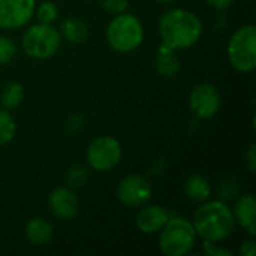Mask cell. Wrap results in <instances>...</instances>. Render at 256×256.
Segmentation results:
<instances>
[{
    "mask_svg": "<svg viewBox=\"0 0 256 256\" xmlns=\"http://www.w3.org/2000/svg\"><path fill=\"white\" fill-rule=\"evenodd\" d=\"M159 33L164 40L162 44L172 50H184L198 42L202 33V22L194 12L172 9L162 15Z\"/></svg>",
    "mask_w": 256,
    "mask_h": 256,
    "instance_id": "obj_1",
    "label": "cell"
},
{
    "mask_svg": "<svg viewBox=\"0 0 256 256\" xmlns=\"http://www.w3.org/2000/svg\"><path fill=\"white\" fill-rule=\"evenodd\" d=\"M192 225L201 238L216 243L231 236L236 219L232 210L224 201H206L196 210Z\"/></svg>",
    "mask_w": 256,
    "mask_h": 256,
    "instance_id": "obj_2",
    "label": "cell"
},
{
    "mask_svg": "<svg viewBox=\"0 0 256 256\" xmlns=\"http://www.w3.org/2000/svg\"><path fill=\"white\" fill-rule=\"evenodd\" d=\"M144 39L141 21L132 14H118L112 18L106 28V40L117 52L135 51Z\"/></svg>",
    "mask_w": 256,
    "mask_h": 256,
    "instance_id": "obj_3",
    "label": "cell"
},
{
    "mask_svg": "<svg viewBox=\"0 0 256 256\" xmlns=\"http://www.w3.org/2000/svg\"><path fill=\"white\" fill-rule=\"evenodd\" d=\"M159 248L166 256H183L189 254L196 243V231L194 225L178 216L168 219L160 230Z\"/></svg>",
    "mask_w": 256,
    "mask_h": 256,
    "instance_id": "obj_4",
    "label": "cell"
},
{
    "mask_svg": "<svg viewBox=\"0 0 256 256\" xmlns=\"http://www.w3.org/2000/svg\"><path fill=\"white\" fill-rule=\"evenodd\" d=\"M62 44V34L51 24H36L27 28L22 34V50L33 58L52 57Z\"/></svg>",
    "mask_w": 256,
    "mask_h": 256,
    "instance_id": "obj_5",
    "label": "cell"
},
{
    "mask_svg": "<svg viewBox=\"0 0 256 256\" xmlns=\"http://www.w3.org/2000/svg\"><path fill=\"white\" fill-rule=\"evenodd\" d=\"M228 58L240 72H252L256 68V28L248 24L240 27L228 44Z\"/></svg>",
    "mask_w": 256,
    "mask_h": 256,
    "instance_id": "obj_6",
    "label": "cell"
},
{
    "mask_svg": "<svg viewBox=\"0 0 256 256\" xmlns=\"http://www.w3.org/2000/svg\"><path fill=\"white\" fill-rule=\"evenodd\" d=\"M122 159V146L112 136H99L87 148L88 165L96 171H110Z\"/></svg>",
    "mask_w": 256,
    "mask_h": 256,
    "instance_id": "obj_7",
    "label": "cell"
},
{
    "mask_svg": "<svg viewBox=\"0 0 256 256\" xmlns=\"http://www.w3.org/2000/svg\"><path fill=\"white\" fill-rule=\"evenodd\" d=\"M117 196L126 207H142L152 198V186L142 176H128L117 186Z\"/></svg>",
    "mask_w": 256,
    "mask_h": 256,
    "instance_id": "obj_8",
    "label": "cell"
},
{
    "mask_svg": "<svg viewBox=\"0 0 256 256\" xmlns=\"http://www.w3.org/2000/svg\"><path fill=\"white\" fill-rule=\"evenodd\" d=\"M189 105L192 112L202 120L212 118L218 114L222 105V98L219 90L208 82L196 86L189 98Z\"/></svg>",
    "mask_w": 256,
    "mask_h": 256,
    "instance_id": "obj_9",
    "label": "cell"
},
{
    "mask_svg": "<svg viewBox=\"0 0 256 256\" xmlns=\"http://www.w3.org/2000/svg\"><path fill=\"white\" fill-rule=\"evenodd\" d=\"M34 12V0H0V27L20 28L26 26Z\"/></svg>",
    "mask_w": 256,
    "mask_h": 256,
    "instance_id": "obj_10",
    "label": "cell"
},
{
    "mask_svg": "<svg viewBox=\"0 0 256 256\" xmlns=\"http://www.w3.org/2000/svg\"><path fill=\"white\" fill-rule=\"evenodd\" d=\"M48 204L54 216L63 220H69L78 213V198L68 188H57L50 194Z\"/></svg>",
    "mask_w": 256,
    "mask_h": 256,
    "instance_id": "obj_11",
    "label": "cell"
},
{
    "mask_svg": "<svg viewBox=\"0 0 256 256\" xmlns=\"http://www.w3.org/2000/svg\"><path fill=\"white\" fill-rule=\"evenodd\" d=\"M170 218L171 216L166 208L159 206H147L136 214V226L144 234H154L165 226Z\"/></svg>",
    "mask_w": 256,
    "mask_h": 256,
    "instance_id": "obj_12",
    "label": "cell"
},
{
    "mask_svg": "<svg viewBox=\"0 0 256 256\" xmlns=\"http://www.w3.org/2000/svg\"><path fill=\"white\" fill-rule=\"evenodd\" d=\"M234 219L249 231V234L254 237L256 234V201L254 195H244L242 196L234 207Z\"/></svg>",
    "mask_w": 256,
    "mask_h": 256,
    "instance_id": "obj_13",
    "label": "cell"
},
{
    "mask_svg": "<svg viewBox=\"0 0 256 256\" xmlns=\"http://www.w3.org/2000/svg\"><path fill=\"white\" fill-rule=\"evenodd\" d=\"M180 58L176 54V50L162 44L156 54V69L165 78H172L180 70Z\"/></svg>",
    "mask_w": 256,
    "mask_h": 256,
    "instance_id": "obj_14",
    "label": "cell"
},
{
    "mask_svg": "<svg viewBox=\"0 0 256 256\" xmlns=\"http://www.w3.org/2000/svg\"><path fill=\"white\" fill-rule=\"evenodd\" d=\"M26 236L28 242L34 246H42L48 243L52 237V225L42 219V218H34L32 219L27 226H26Z\"/></svg>",
    "mask_w": 256,
    "mask_h": 256,
    "instance_id": "obj_15",
    "label": "cell"
},
{
    "mask_svg": "<svg viewBox=\"0 0 256 256\" xmlns=\"http://www.w3.org/2000/svg\"><path fill=\"white\" fill-rule=\"evenodd\" d=\"M60 34L70 44H81L88 38V27L82 20L69 16L60 26Z\"/></svg>",
    "mask_w": 256,
    "mask_h": 256,
    "instance_id": "obj_16",
    "label": "cell"
},
{
    "mask_svg": "<svg viewBox=\"0 0 256 256\" xmlns=\"http://www.w3.org/2000/svg\"><path fill=\"white\" fill-rule=\"evenodd\" d=\"M186 196L194 202H206L212 195L208 182L201 176H192L184 184Z\"/></svg>",
    "mask_w": 256,
    "mask_h": 256,
    "instance_id": "obj_17",
    "label": "cell"
},
{
    "mask_svg": "<svg viewBox=\"0 0 256 256\" xmlns=\"http://www.w3.org/2000/svg\"><path fill=\"white\" fill-rule=\"evenodd\" d=\"M22 98H24V87L20 82L12 81L3 87L0 94V102L4 110H14L22 102Z\"/></svg>",
    "mask_w": 256,
    "mask_h": 256,
    "instance_id": "obj_18",
    "label": "cell"
},
{
    "mask_svg": "<svg viewBox=\"0 0 256 256\" xmlns=\"http://www.w3.org/2000/svg\"><path fill=\"white\" fill-rule=\"evenodd\" d=\"M16 124L8 110H0V144H8L15 136Z\"/></svg>",
    "mask_w": 256,
    "mask_h": 256,
    "instance_id": "obj_19",
    "label": "cell"
},
{
    "mask_svg": "<svg viewBox=\"0 0 256 256\" xmlns=\"http://www.w3.org/2000/svg\"><path fill=\"white\" fill-rule=\"evenodd\" d=\"M36 16L39 20V22L42 24H51L52 21L57 20L58 16V9L52 2H44L40 3V6L38 8Z\"/></svg>",
    "mask_w": 256,
    "mask_h": 256,
    "instance_id": "obj_20",
    "label": "cell"
},
{
    "mask_svg": "<svg viewBox=\"0 0 256 256\" xmlns=\"http://www.w3.org/2000/svg\"><path fill=\"white\" fill-rule=\"evenodd\" d=\"M87 178H88V171H87V168H84L81 165L72 166L66 176V182L72 188H81L87 182Z\"/></svg>",
    "mask_w": 256,
    "mask_h": 256,
    "instance_id": "obj_21",
    "label": "cell"
},
{
    "mask_svg": "<svg viewBox=\"0 0 256 256\" xmlns=\"http://www.w3.org/2000/svg\"><path fill=\"white\" fill-rule=\"evenodd\" d=\"M16 54V46L9 38L0 36V64H8Z\"/></svg>",
    "mask_w": 256,
    "mask_h": 256,
    "instance_id": "obj_22",
    "label": "cell"
},
{
    "mask_svg": "<svg viewBox=\"0 0 256 256\" xmlns=\"http://www.w3.org/2000/svg\"><path fill=\"white\" fill-rule=\"evenodd\" d=\"M100 4L106 12L112 15L123 14L128 9V0H100Z\"/></svg>",
    "mask_w": 256,
    "mask_h": 256,
    "instance_id": "obj_23",
    "label": "cell"
},
{
    "mask_svg": "<svg viewBox=\"0 0 256 256\" xmlns=\"http://www.w3.org/2000/svg\"><path fill=\"white\" fill-rule=\"evenodd\" d=\"M237 192H238V184H237V182H236V180H228V182H225V183L220 186V189H219V196L224 198V200H231V198H234V196L237 195Z\"/></svg>",
    "mask_w": 256,
    "mask_h": 256,
    "instance_id": "obj_24",
    "label": "cell"
},
{
    "mask_svg": "<svg viewBox=\"0 0 256 256\" xmlns=\"http://www.w3.org/2000/svg\"><path fill=\"white\" fill-rule=\"evenodd\" d=\"M202 248H204V252L207 254L208 256H231L232 254L230 252V250H225V249H220V248H218L213 242H206L204 240V244H202Z\"/></svg>",
    "mask_w": 256,
    "mask_h": 256,
    "instance_id": "obj_25",
    "label": "cell"
},
{
    "mask_svg": "<svg viewBox=\"0 0 256 256\" xmlns=\"http://www.w3.org/2000/svg\"><path fill=\"white\" fill-rule=\"evenodd\" d=\"M244 160H246V164H248V166H249V171H250V172H255V170H256V144L255 142H252V144L249 146V148H248V152H246V154H244Z\"/></svg>",
    "mask_w": 256,
    "mask_h": 256,
    "instance_id": "obj_26",
    "label": "cell"
},
{
    "mask_svg": "<svg viewBox=\"0 0 256 256\" xmlns=\"http://www.w3.org/2000/svg\"><path fill=\"white\" fill-rule=\"evenodd\" d=\"M240 255L242 256H255L256 255V246L255 242H246L242 244L240 248Z\"/></svg>",
    "mask_w": 256,
    "mask_h": 256,
    "instance_id": "obj_27",
    "label": "cell"
},
{
    "mask_svg": "<svg viewBox=\"0 0 256 256\" xmlns=\"http://www.w3.org/2000/svg\"><path fill=\"white\" fill-rule=\"evenodd\" d=\"M207 2H208V4L212 8L219 9V10H225V9H228L232 4L234 0H207Z\"/></svg>",
    "mask_w": 256,
    "mask_h": 256,
    "instance_id": "obj_28",
    "label": "cell"
},
{
    "mask_svg": "<svg viewBox=\"0 0 256 256\" xmlns=\"http://www.w3.org/2000/svg\"><path fill=\"white\" fill-rule=\"evenodd\" d=\"M156 2H160V3H171V2H174V0H156Z\"/></svg>",
    "mask_w": 256,
    "mask_h": 256,
    "instance_id": "obj_29",
    "label": "cell"
}]
</instances>
